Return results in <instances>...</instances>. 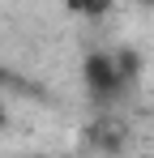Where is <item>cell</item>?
<instances>
[{"label": "cell", "instance_id": "obj_1", "mask_svg": "<svg viewBox=\"0 0 154 158\" xmlns=\"http://www.w3.org/2000/svg\"><path fill=\"white\" fill-rule=\"evenodd\" d=\"M81 77H86V94H90L94 103H99V107H111V103H120L124 90L133 85L137 60H133L128 52H90Z\"/></svg>", "mask_w": 154, "mask_h": 158}, {"label": "cell", "instance_id": "obj_2", "mask_svg": "<svg viewBox=\"0 0 154 158\" xmlns=\"http://www.w3.org/2000/svg\"><path fill=\"white\" fill-rule=\"evenodd\" d=\"M4 120H9V111H4V98H0V128H4Z\"/></svg>", "mask_w": 154, "mask_h": 158}]
</instances>
